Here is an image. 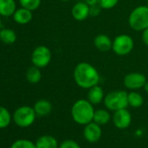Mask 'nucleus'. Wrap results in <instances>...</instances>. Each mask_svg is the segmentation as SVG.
<instances>
[{
  "label": "nucleus",
  "mask_w": 148,
  "mask_h": 148,
  "mask_svg": "<svg viewBox=\"0 0 148 148\" xmlns=\"http://www.w3.org/2000/svg\"><path fill=\"white\" fill-rule=\"evenodd\" d=\"M12 16L16 23L19 25H26L29 24L32 19V12L22 7L16 10V12Z\"/></svg>",
  "instance_id": "14"
},
{
  "label": "nucleus",
  "mask_w": 148,
  "mask_h": 148,
  "mask_svg": "<svg viewBox=\"0 0 148 148\" xmlns=\"http://www.w3.org/2000/svg\"><path fill=\"white\" fill-rule=\"evenodd\" d=\"M34 109L28 106L18 107L13 113V120L15 124L20 127H28L33 124L36 119Z\"/></svg>",
  "instance_id": "6"
},
{
  "label": "nucleus",
  "mask_w": 148,
  "mask_h": 148,
  "mask_svg": "<svg viewBox=\"0 0 148 148\" xmlns=\"http://www.w3.org/2000/svg\"><path fill=\"white\" fill-rule=\"evenodd\" d=\"M111 119V114L108 111L105 109H99L94 112L93 115V121L99 125L107 124Z\"/></svg>",
  "instance_id": "20"
},
{
  "label": "nucleus",
  "mask_w": 148,
  "mask_h": 148,
  "mask_svg": "<svg viewBox=\"0 0 148 148\" xmlns=\"http://www.w3.org/2000/svg\"><path fill=\"white\" fill-rule=\"evenodd\" d=\"M85 2L91 7V6H93V5H99L98 4V0H85Z\"/></svg>",
  "instance_id": "29"
},
{
  "label": "nucleus",
  "mask_w": 148,
  "mask_h": 148,
  "mask_svg": "<svg viewBox=\"0 0 148 148\" xmlns=\"http://www.w3.org/2000/svg\"><path fill=\"white\" fill-rule=\"evenodd\" d=\"M71 16L77 21H84L90 16V6L86 2H78L71 8Z\"/></svg>",
  "instance_id": "11"
},
{
  "label": "nucleus",
  "mask_w": 148,
  "mask_h": 148,
  "mask_svg": "<svg viewBox=\"0 0 148 148\" xmlns=\"http://www.w3.org/2000/svg\"><path fill=\"white\" fill-rule=\"evenodd\" d=\"M11 148H37L36 144L29 139H18L11 146Z\"/></svg>",
  "instance_id": "24"
},
{
  "label": "nucleus",
  "mask_w": 148,
  "mask_h": 148,
  "mask_svg": "<svg viewBox=\"0 0 148 148\" xmlns=\"http://www.w3.org/2000/svg\"><path fill=\"white\" fill-rule=\"evenodd\" d=\"M94 46L97 50L102 52H106L112 50V40L106 34H99L94 38L93 40Z\"/></svg>",
  "instance_id": "12"
},
{
  "label": "nucleus",
  "mask_w": 148,
  "mask_h": 148,
  "mask_svg": "<svg viewBox=\"0 0 148 148\" xmlns=\"http://www.w3.org/2000/svg\"><path fill=\"white\" fill-rule=\"evenodd\" d=\"M0 40L5 45H12L16 42L17 35L12 29H1L0 30Z\"/></svg>",
  "instance_id": "19"
},
{
  "label": "nucleus",
  "mask_w": 148,
  "mask_h": 148,
  "mask_svg": "<svg viewBox=\"0 0 148 148\" xmlns=\"http://www.w3.org/2000/svg\"><path fill=\"white\" fill-rule=\"evenodd\" d=\"M141 39H142V42L144 43V45L148 46V27L142 31Z\"/></svg>",
  "instance_id": "28"
},
{
  "label": "nucleus",
  "mask_w": 148,
  "mask_h": 148,
  "mask_svg": "<svg viewBox=\"0 0 148 148\" xmlns=\"http://www.w3.org/2000/svg\"><path fill=\"white\" fill-rule=\"evenodd\" d=\"M19 3L22 7L33 12L39 8L41 0H19Z\"/></svg>",
  "instance_id": "23"
},
{
  "label": "nucleus",
  "mask_w": 148,
  "mask_h": 148,
  "mask_svg": "<svg viewBox=\"0 0 148 148\" xmlns=\"http://www.w3.org/2000/svg\"><path fill=\"white\" fill-rule=\"evenodd\" d=\"M112 120H113V123L117 128L125 129L131 125L132 115L126 108L120 109V110L114 112Z\"/></svg>",
  "instance_id": "9"
},
{
  "label": "nucleus",
  "mask_w": 148,
  "mask_h": 148,
  "mask_svg": "<svg viewBox=\"0 0 148 148\" xmlns=\"http://www.w3.org/2000/svg\"><path fill=\"white\" fill-rule=\"evenodd\" d=\"M129 26L136 32H142L148 27V6L139 5L134 8L128 17Z\"/></svg>",
  "instance_id": "3"
},
{
  "label": "nucleus",
  "mask_w": 148,
  "mask_h": 148,
  "mask_svg": "<svg viewBox=\"0 0 148 148\" xmlns=\"http://www.w3.org/2000/svg\"><path fill=\"white\" fill-rule=\"evenodd\" d=\"M93 105L88 99H79L71 107V117L73 120L79 125H87L93 120L94 115Z\"/></svg>",
  "instance_id": "2"
},
{
  "label": "nucleus",
  "mask_w": 148,
  "mask_h": 148,
  "mask_svg": "<svg viewBox=\"0 0 148 148\" xmlns=\"http://www.w3.org/2000/svg\"><path fill=\"white\" fill-rule=\"evenodd\" d=\"M106 107L110 111H118L126 108L128 105V93L123 90H116L108 92L104 99Z\"/></svg>",
  "instance_id": "4"
},
{
  "label": "nucleus",
  "mask_w": 148,
  "mask_h": 148,
  "mask_svg": "<svg viewBox=\"0 0 148 148\" xmlns=\"http://www.w3.org/2000/svg\"><path fill=\"white\" fill-rule=\"evenodd\" d=\"M33 109L38 116L44 117L51 113L52 110V106L50 103V101L46 99H39L35 103Z\"/></svg>",
  "instance_id": "15"
},
{
  "label": "nucleus",
  "mask_w": 148,
  "mask_h": 148,
  "mask_svg": "<svg viewBox=\"0 0 148 148\" xmlns=\"http://www.w3.org/2000/svg\"><path fill=\"white\" fill-rule=\"evenodd\" d=\"M146 81V77L143 73L130 72L124 77L123 84L125 88L132 91H135L143 88Z\"/></svg>",
  "instance_id": "8"
},
{
  "label": "nucleus",
  "mask_w": 148,
  "mask_h": 148,
  "mask_svg": "<svg viewBox=\"0 0 148 148\" xmlns=\"http://www.w3.org/2000/svg\"><path fill=\"white\" fill-rule=\"evenodd\" d=\"M35 144L37 148H58L57 139L51 135H44L39 137Z\"/></svg>",
  "instance_id": "17"
},
{
  "label": "nucleus",
  "mask_w": 148,
  "mask_h": 148,
  "mask_svg": "<svg viewBox=\"0 0 148 148\" xmlns=\"http://www.w3.org/2000/svg\"><path fill=\"white\" fill-rule=\"evenodd\" d=\"M144 90H145V92H146V93H148V81H146L145 82V86H144Z\"/></svg>",
  "instance_id": "30"
},
{
  "label": "nucleus",
  "mask_w": 148,
  "mask_h": 148,
  "mask_svg": "<svg viewBox=\"0 0 148 148\" xmlns=\"http://www.w3.org/2000/svg\"><path fill=\"white\" fill-rule=\"evenodd\" d=\"M102 135V131L100 128V125L94 121L88 123L86 125L85 129H84V137L85 138L91 142L94 143L97 142Z\"/></svg>",
  "instance_id": "10"
},
{
  "label": "nucleus",
  "mask_w": 148,
  "mask_h": 148,
  "mask_svg": "<svg viewBox=\"0 0 148 148\" xmlns=\"http://www.w3.org/2000/svg\"><path fill=\"white\" fill-rule=\"evenodd\" d=\"M73 79L76 85L83 89H90L99 85L100 75L99 71L88 62L79 63L73 70Z\"/></svg>",
  "instance_id": "1"
},
{
  "label": "nucleus",
  "mask_w": 148,
  "mask_h": 148,
  "mask_svg": "<svg viewBox=\"0 0 148 148\" xmlns=\"http://www.w3.org/2000/svg\"><path fill=\"white\" fill-rule=\"evenodd\" d=\"M51 60V51L45 45L37 46L32 53V62L38 68L46 67Z\"/></svg>",
  "instance_id": "7"
},
{
  "label": "nucleus",
  "mask_w": 148,
  "mask_h": 148,
  "mask_svg": "<svg viewBox=\"0 0 148 148\" xmlns=\"http://www.w3.org/2000/svg\"><path fill=\"white\" fill-rule=\"evenodd\" d=\"M12 120L10 112L4 106H0V129L6 128Z\"/></svg>",
  "instance_id": "22"
},
{
  "label": "nucleus",
  "mask_w": 148,
  "mask_h": 148,
  "mask_svg": "<svg viewBox=\"0 0 148 148\" xmlns=\"http://www.w3.org/2000/svg\"><path fill=\"white\" fill-rule=\"evenodd\" d=\"M144 103V99L142 95L137 92H131L128 93V105L133 108L140 107Z\"/></svg>",
  "instance_id": "21"
},
{
  "label": "nucleus",
  "mask_w": 148,
  "mask_h": 148,
  "mask_svg": "<svg viewBox=\"0 0 148 148\" xmlns=\"http://www.w3.org/2000/svg\"><path fill=\"white\" fill-rule=\"evenodd\" d=\"M1 27H2V22H1V18H0V30H1Z\"/></svg>",
  "instance_id": "32"
},
{
  "label": "nucleus",
  "mask_w": 148,
  "mask_h": 148,
  "mask_svg": "<svg viewBox=\"0 0 148 148\" xmlns=\"http://www.w3.org/2000/svg\"><path fill=\"white\" fill-rule=\"evenodd\" d=\"M119 0H98V4L101 9L111 10L119 4Z\"/></svg>",
  "instance_id": "25"
},
{
  "label": "nucleus",
  "mask_w": 148,
  "mask_h": 148,
  "mask_svg": "<svg viewBox=\"0 0 148 148\" xmlns=\"http://www.w3.org/2000/svg\"><path fill=\"white\" fill-rule=\"evenodd\" d=\"M40 68L33 65L31 66L30 68H28L27 71H26V79L32 83V84H37L38 83L41 79H42V73L39 70Z\"/></svg>",
  "instance_id": "18"
},
{
  "label": "nucleus",
  "mask_w": 148,
  "mask_h": 148,
  "mask_svg": "<svg viewBox=\"0 0 148 148\" xmlns=\"http://www.w3.org/2000/svg\"><path fill=\"white\" fill-rule=\"evenodd\" d=\"M59 1H61V2H68V1H70V0H59Z\"/></svg>",
  "instance_id": "31"
},
{
  "label": "nucleus",
  "mask_w": 148,
  "mask_h": 148,
  "mask_svg": "<svg viewBox=\"0 0 148 148\" xmlns=\"http://www.w3.org/2000/svg\"><path fill=\"white\" fill-rule=\"evenodd\" d=\"M100 10H101V7L99 5L91 6L90 7V16H92V17L99 16V14L100 13Z\"/></svg>",
  "instance_id": "27"
},
{
  "label": "nucleus",
  "mask_w": 148,
  "mask_h": 148,
  "mask_svg": "<svg viewBox=\"0 0 148 148\" xmlns=\"http://www.w3.org/2000/svg\"><path fill=\"white\" fill-rule=\"evenodd\" d=\"M59 148H80V146L76 141L71 140V139H67L61 143Z\"/></svg>",
  "instance_id": "26"
},
{
  "label": "nucleus",
  "mask_w": 148,
  "mask_h": 148,
  "mask_svg": "<svg viewBox=\"0 0 148 148\" xmlns=\"http://www.w3.org/2000/svg\"><path fill=\"white\" fill-rule=\"evenodd\" d=\"M16 12L14 0H0V16L11 17Z\"/></svg>",
  "instance_id": "16"
},
{
  "label": "nucleus",
  "mask_w": 148,
  "mask_h": 148,
  "mask_svg": "<svg viewBox=\"0 0 148 148\" xmlns=\"http://www.w3.org/2000/svg\"><path fill=\"white\" fill-rule=\"evenodd\" d=\"M147 6H148V0H147Z\"/></svg>",
  "instance_id": "33"
},
{
  "label": "nucleus",
  "mask_w": 148,
  "mask_h": 148,
  "mask_svg": "<svg viewBox=\"0 0 148 148\" xmlns=\"http://www.w3.org/2000/svg\"><path fill=\"white\" fill-rule=\"evenodd\" d=\"M104 99H105L104 90L99 85L92 86V88L88 89L87 99L92 105H98V104L101 103L104 100Z\"/></svg>",
  "instance_id": "13"
},
{
  "label": "nucleus",
  "mask_w": 148,
  "mask_h": 148,
  "mask_svg": "<svg viewBox=\"0 0 148 148\" xmlns=\"http://www.w3.org/2000/svg\"><path fill=\"white\" fill-rule=\"evenodd\" d=\"M134 47V40L128 34H120L112 40V50L118 56H126L132 52Z\"/></svg>",
  "instance_id": "5"
}]
</instances>
